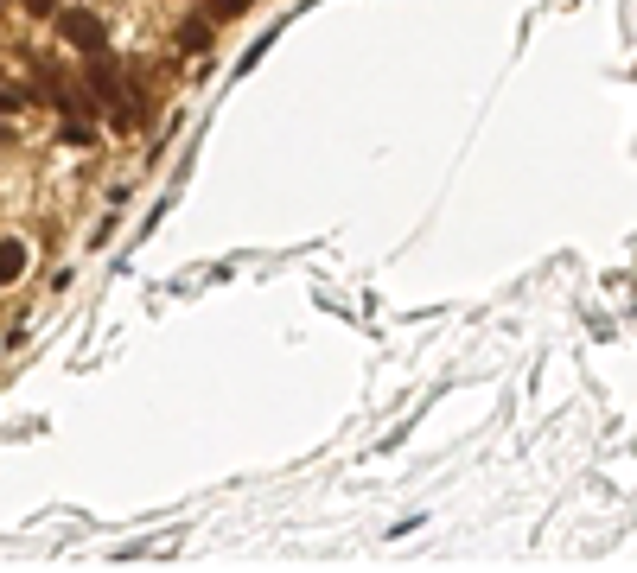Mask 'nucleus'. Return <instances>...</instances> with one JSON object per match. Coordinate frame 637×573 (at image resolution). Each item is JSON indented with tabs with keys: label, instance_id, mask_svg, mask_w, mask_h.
<instances>
[{
	"label": "nucleus",
	"instance_id": "nucleus-1",
	"mask_svg": "<svg viewBox=\"0 0 637 573\" xmlns=\"http://www.w3.org/2000/svg\"><path fill=\"white\" fill-rule=\"evenodd\" d=\"M58 26H64V39H71V45H83V58H96V51H109V39H102V26L90 20V13H77V7H71V13H64Z\"/></svg>",
	"mask_w": 637,
	"mask_h": 573
},
{
	"label": "nucleus",
	"instance_id": "nucleus-2",
	"mask_svg": "<svg viewBox=\"0 0 637 573\" xmlns=\"http://www.w3.org/2000/svg\"><path fill=\"white\" fill-rule=\"evenodd\" d=\"M20 268H26V242H0V287L20 281Z\"/></svg>",
	"mask_w": 637,
	"mask_h": 573
},
{
	"label": "nucleus",
	"instance_id": "nucleus-3",
	"mask_svg": "<svg viewBox=\"0 0 637 573\" xmlns=\"http://www.w3.org/2000/svg\"><path fill=\"white\" fill-rule=\"evenodd\" d=\"M249 7V0H211V13H217V20H230V13H243Z\"/></svg>",
	"mask_w": 637,
	"mask_h": 573
},
{
	"label": "nucleus",
	"instance_id": "nucleus-4",
	"mask_svg": "<svg viewBox=\"0 0 637 573\" xmlns=\"http://www.w3.org/2000/svg\"><path fill=\"white\" fill-rule=\"evenodd\" d=\"M26 7H32V13H51V7H58V0H26Z\"/></svg>",
	"mask_w": 637,
	"mask_h": 573
},
{
	"label": "nucleus",
	"instance_id": "nucleus-5",
	"mask_svg": "<svg viewBox=\"0 0 637 573\" xmlns=\"http://www.w3.org/2000/svg\"><path fill=\"white\" fill-rule=\"evenodd\" d=\"M0 109H20V102H7V96H0Z\"/></svg>",
	"mask_w": 637,
	"mask_h": 573
}]
</instances>
